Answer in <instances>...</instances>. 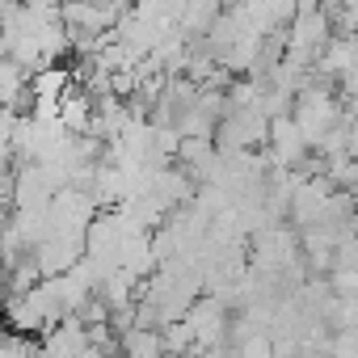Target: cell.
<instances>
[{
  "label": "cell",
  "instance_id": "obj_1",
  "mask_svg": "<svg viewBox=\"0 0 358 358\" xmlns=\"http://www.w3.org/2000/svg\"><path fill=\"white\" fill-rule=\"evenodd\" d=\"M72 85H76L72 72L59 68V64H43V68L30 72V97H34V106H59V97H64Z\"/></svg>",
  "mask_w": 358,
  "mask_h": 358
},
{
  "label": "cell",
  "instance_id": "obj_2",
  "mask_svg": "<svg viewBox=\"0 0 358 358\" xmlns=\"http://www.w3.org/2000/svg\"><path fill=\"white\" fill-rule=\"evenodd\" d=\"M26 97H30V72L5 55V59H0V110L17 114L26 106Z\"/></svg>",
  "mask_w": 358,
  "mask_h": 358
},
{
  "label": "cell",
  "instance_id": "obj_3",
  "mask_svg": "<svg viewBox=\"0 0 358 358\" xmlns=\"http://www.w3.org/2000/svg\"><path fill=\"white\" fill-rule=\"evenodd\" d=\"M122 358H169L164 354V337L148 324H131L122 333Z\"/></svg>",
  "mask_w": 358,
  "mask_h": 358
},
{
  "label": "cell",
  "instance_id": "obj_4",
  "mask_svg": "<svg viewBox=\"0 0 358 358\" xmlns=\"http://www.w3.org/2000/svg\"><path fill=\"white\" fill-rule=\"evenodd\" d=\"M5 203H9V186L0 182V211H5Z\"/></svg>",
  "mask_w": 358,
  "mask_h": 358
},
{
  "label": "cell",
  "instance_id": "obj_5",
  "mask_svg": "<svg viewBox=\"0 0 358 358\" xmlns=\"http://www.w3.org/2000/svg\"><path fill=\"white\" fill-rule=\"evenodd\" d=\"M5 274H9V266H5V257H0V287H5Z\"/></svg>",
  "mask_w": 358,
  "mask_h": 358
},
{
  "label": "cell",
  "instance_id": "obj_6",
  "mask_svg": "<svg viewBox=\"0 0 358 358\" xmlns=\"http://www.w3.org/2000/svg\"><path fill=\"white\" fill-rule=\"evenodd\" d=\"M9 5H13V0H0V13H5V9H9Z\"/></svg>",
  "mask_w": 358,
  "mask_h": 358
}]
</instances>
